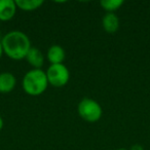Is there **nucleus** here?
I'll use <instances>...</instances> for the list:
<instances>
[{
    "label": "nucleus",
    "mask_w": 150,
    "mask_h": 150,
    "mask_svg": "<svg viewBox=\"0 0 150 150\" xmlns=\"http://www.w3.org/2000/svg\"><path fill=\"white\" fill-rule=\"evenodd\" d=\"M50 86L45 71L42 69H31L22 79V88L27 95L37 97L42 95Z\"/></svg>",
    "instance_id": "f03ea898"
},
{
    "label": "nucleus",
    "mask_w": 150,
    "mask_h": 150,
    "mask_svg": "<svg viewBox=\"0 0 150 150\" xmlns=\"http://www.w3.org/2000/svg\"><path fill=\"white\" fill-rule=\"evenodd\" d=\"M43 0H16L18 9L23 11H33L43 5Z\"/></svg>",
    "instance_id": "9d476101"
},
{
    "label": "nucleus",
    "mask_w": 150,
    "mask_h": 150,
    "mask_svg": "<svg viewBox=\"0 0 150 150\" xmlns=\"http://www.w3.org/2000/svg\"><path fill=\"white\" fill-rule=\"evenodd\" d=\"M1 44L4 54L15 61L26 59L28 52L32 47L28 35L19 30H13L4 34L1 37Z\"/></svg>",
    "instance_id": "f257e3e1"
},
{
    "label": "nucleus",
    "mask_w": 150,
    "mask_h": 150,
    "mask_svg": "<svg viewBox=\"0 0 150 150\" xmlns=\"http://www.w3.org/2000/svg\"><path fill=\"white\" fill-rule=\"evenodd\" d=\"M3 48H2V44H1V39H0V59L2 58V56H3Z\"/></svg>",
    "instance_id": "4468645a"
},
{
    "label": "nucleus",
    "mask_w": 150,
    "mask_h": 150,
    "mask_svg": "<svg viewBox=\"0 0 150 150\" xmlns=\"http://www.w3.org/2000/svg\"><path fill=\"white\" fill-rule=\"evenodd\" d=\"M45 73L48 84L54 88H63L70 79V71L64 64L50 65Z\"/></svg>",
    "instance_id": "20e7f679"
},
{
    "label": "nucleus",
    "mask_w": 150,
    "mask_h": 150,
    "mask_svg": "<svg viewBox=\"0 0 150 150\" xmlns=\"http://www.w3.org/2000/svg\"><path fill=\"white\" fill-rule=\"evenodd\" d=\"M77 113L81 119L90 123L97 122L103 115V109L96 100L83 98L77 105Z\"/></svg>",
    "instance_id": "7ed1b4c3"
},
{
    "label": "nucleus",
    "mask_w": 150,
    "mask_h": 150,
    "mask_svg": "<svg viewBox=\"0 0 150 150\" xmlns=\"http://www.w3.org/2000/svg\"><path fill=\"white\" fill-rule=\"evenodd\" d=\"M123 4L122 0H102L100 5L106 13H115Z\"/></svg>",
    "instance_id": "9b49d317"
},
{
    "label": "nucleus",
    "mask_w": 150,
    "mask_h": 150,
    "mask_svg": "<svg viewBox=\"0 0 150 150\" xmlns=\"http://www.w3.org/2000/svg\"><path fill=\"white\" fill-rule=\"evenodd\" d=\"M119 19L116 13H106L102 19V27L104 31L108 34H114L119 29Z\"/></svg>",
    "instance_id": "6e6552de"
},
{
    "label": "nucleus",
    "mask_w": 150,
    "mask_h": 150,
    "mask_svg": "<svg viewBox=\"0 0 150 150\" xmlns=\"http://www.w3.org/2000/svg\"><path fill=\"white\" fill-rule=\"evenodd\" d=\"M65 58H66V52L59 44H54L50 46L46 52V59L50 63V65L64 64Z\"/></svg>",
    "instance_id": "423d86ee"
},
{
    "label": "nucleus",
    "mask_w": 150,
    "mask_h": 150,
    "mask_svg": "<svg viewBox=\"0 0 150 150\" xmlns=\"http://www.w3.org/2000/svg\"><path fill=\"white\" fill-rule=\"evenodd\" d=\"M3 125H4V121H3V118L0 115V131L3 129Z\"/></svg>",
    "instance_id": "ddd939ff"
},
{
    "label": "nucleus",
    "mask_w": 150,
    "mask_h": 150,
    "mask_svg": "<svg viewBox=\"0 0 150 150\" xmlns=\"http://www.w3.org/2000/svg\"><path fill=\"white\" fill-rule=\"evenodd\" d=\"M18 11L16 0H0V21L8 22L13 19Z\"/></svg>",
    "instance_id": "39448f33"
},
{
    "label": "nucleus",
    "mask_w": 150,
    "mask_h": 150,
    "mask_svg": "<svg viewBox=\"0 0 150 150\" xmlns=\"http://www.w3.org/2000/svg\"><path fill=\"white\" fill-rule=\"evenodd\" d=\"M28 64L33 67V69H41L44 64V56L38 47L32 46L26 56Z\"/></svg>",
    "instance_id": "1a4fd4ad"
},
{
    "label": "nucleus",
    "mask_w": 150,
    "mask_h": 150,
    "mask_svg": "<svg viewBox=\"0 0 150 150\" xmlns=\"http://www.w3.org/2000/svg\"><path fill=\"white\" fill-rule=\"evenodd\" d=\"M17 78L11 72L0 73V94H8L15 90Z\"/></svg>",
    "instance_id": "0eeeda50"
},
{
    "label": "nucleus",
    "mask_w": 150,
    "mask_h": 150,
    "mask_svg": "<svg viewBox=\"0 0 150 150\" xmlns=\"http://www.w3.org/2000/svg\"><path fill=\"white\" fill-rule=\"evenodd\" d=\"M129 150H144V148H143V146L139 145V144H136V145L132 146Z\"/></svg>",
    "instance_id": "f8f14e48"
},
{
    "label": "nucleus",
    "mask_w": 150,
    "mask_h": 150,
    "mask_svg": "<svg viewBox=\"0 0 150 150\" xmlns=\"http://www.w3.org/2000/svg\"><path fill=\"white\" fill-rule=\"evenodd\" d=\"M116 150H129V149H127V148H119V149H116Z\"/></svg>",
    "instance_id": "2eb2a0df"
}]
</instances>
